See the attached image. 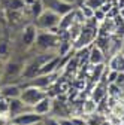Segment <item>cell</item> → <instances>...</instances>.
<instances>
[{"mask_svg": "<svg viewBox=\"0 0 124 125\" xmlns=\"http://www.w3.org/2000/svg\"><path fill=\"white\" fill-rule=\"evenodd\" d=\"M58 22H60V15L54 10L45 9L39 17L36 18V27L37 30H48L51 33L58 34Z\"/></svg>", "mask_w": 124, "mask_h": 125, "instance_id": "1", "label": "cell"}, {"mask_svg": "<svg viewBox=\"0 0 124 125\" xmlns=\"http://www.w3.org/2000/svg\"><path fill=\"white\" fill-rule=\"evenodd\" d=\"M60 36L55 33H51L48 30H37V36H36V46H39L40 49L48 51L51 48H55L60 43Z\"/></svg>", "mask_w": 124, "mask_h": 125, "instance_id": "2", "label": "cell"}, {"mask_svg": "<svg viewBox=\"0 0 124 125\" xmlns=\"http://www.w3.org/2000/svg\"><path fill=\"white\" fill-rule=\"evenodd\" d=\"M45 95H46L45 89H40V88H36V86L28 85V86H25V88L21 91L20 98L24 101V104H25V106L33 107V106H35L40 98H43Z\"/></svg>", "mask_w": 124, "mask_h": 125, "instance_id": "3", "label": "cell"}, {"mask_svg": "<svg viewBox=\"0 0 124 125\" xmlns=\"http://www.w3.org/2000/svg\"><path fill=\"white\" fill-rule=\"evenodd\" d=\"M40 121H42V116L37 115L33 109H28V110H25V112H23L11 119V122H13L15 125H33V124L40 122Z\"/></svg>", "mask_w": 124, "mask_h": 125, "instance_id": "4", "label": "cell"}, {"mask_svg": "<svg viewBox=\"0 0 124 125\" xmlns=\"http://www.w3.org/2000/svg\"><path fill=\"white\" fill-rule=\"evenodd\" d=\"M42 3H43L45 9L54 10L55 13H58V15H60V17L75 9V6H73L72 3L63 2V0H42Z\"/></svg>", "mask_w": 124, "mask_h": 125, "instance_id": "5", "label": "cell"}, {"mask_svg": "<svg viewBox=\"0 0 124 125\" xmlns=\"http://www.w3.org/2000/svg\"><path fill=\"white\" fill-rule=\"evenodd\" d=\"M52 104H54V98L52 97H50L48 94L43 97V98H40L32 109L37 113V115H40V116H45V115H50L51 113V110H52Z\"/></svg>", "mask_w": 124, "mask_h": 125, "instance_id": "6", "label": "cell"}, {"mask_svg": "<svg viewBox=\"0 0 124 125\" xmlns=\"http://www.w3.org/2000/svg\"><path fill=\"white\" fill-rule=\"evenodd\" d=\"M36 36H37V27L35 24H28L24 27L23 30V36H21V42L24 43V46L30 48L33 46L36 42Z\"/></svg>", "mask_w": 124, "mask_h": 125, "instance_id": "7", "label": "cell"}, {"mask_svg": "<svg viewBox=\"0 0 124 125\" xmlns=\"http://www.w3.org/2000/svg\"><path fill=\"white\" fill-rule=\"evenodd\" d=\"M28 109H32V107L25 106V104H24V101H23L20 97H18V98H11V100H9V110H8L9 121H11L12 118H15L17 115H20V113H23V112L28 110Z\"/></svg>", "mask_w": 124, "mask_h": 125, "instance_id": "8", "label": "cell"}, {"mask_svg": "<svg viewBox=\"0 0 124 125\" xmlns=\"http://www.w3.org/2000/svg\"><path fill=\"white\" fill-rule=\"evenodd\" d=\"M52 77H54V73H51V74H37V76H35V77L30 79L28 85L40 88V89H46L52 83Z\"/></svg>", "mask_w": 124, "mask_h": 125, "instance_id": "9", "label": "cell"}, {"mask_svg": "<svg viewBox=\"0 0 124 125\" xmlns=\"http://www.w3.org/2000/svg\"><path fill=\"white\" fill-rule=\"evenodd\" d=\"M21 88L18 85H12V83H6V85H2L0 86V94H2L3 97H6L8 100L11 98H18L21 95Z\"/></svg>", "mask_w": 124, "mask_h": 125, "instance_id": "10", "label": "cell"}, {"mask_svg": "<svg viewBox=\"0 0 124 125\" xmlns=\"http://www.w3.org/2000/svg\"><path fill=\"white\" fill-rule=\"evenodd\" d=\"M88 62L93 66L96 64H103L105 62V52L99 48V46H91L90 49V54H88Z\"/></svg>", "mask_w": 124, "mask_h": 125, "instance_id": "11", "label": "cell"}, {"mask_svg": "<svg viewBox=\"0 0 124 125\" xmlns=\"http://www.w3.org/2000/svg\"><path fill=\"white\" fill-rule=\"evenodd\" d=\"M108 69L115 70V72H124V57L121 52H117L111 55L109 62H108Z\"/></svg>", "mask_w": 124, "mask_h": 125, "instance_id": "12", "label": "cell"}, {"mask_svg": "<svg viewBox=\"0 0 124 125\" xmlns=\"http://www.w3.org/2000/svg\"><path fill=\"white\" fill-rule=\"evenodd\" d=\"M75 22V9L61 15L60 17V22H58V30H69Z\"/></svg>", "mask_w": 124, "mask_h": 125, "instance_id": "13", "label": "cell"}, {"mask_svg": "<svg viewBox=\"0 0 124 125\" xmlns=\"http://www.w3.org/2000/svg\"><path fill=\"white\" fill-rule=\"evenodd\" d=\"M106 95H108V86H103L100 82H97L96 86L91 91V98L99 104L103 98H106Z\"/></svg>", "mask_w": 124, "mask_h": 125, "instance_id": "14", "label": "cell"}, {"mask_svg": "<svg viewBox=\"0 0 124 125\" xmlns=\"http://www.w3.org/2000/svg\"><path fill=\"white\" fill-rule=\"evenodd\" d=\"M96 110H97V103L93 98H88L82 103V115H91Z\"/></svg>", "mask_w": 124, "mask_h": 125, "instance_id": "15", "label": "cell"}, {"mask_svg": "<svg viewBox=\"0 0 124 125\" xmlns=\"http://www.w3.org/2000/svg\"><path fill=\"white\" fill-rule=\"evenodd\" d=\"M72 48H73V45H72L69 40H63V39H61L60 43H58V55H60V57L67 55V54L72 51Z\"/></svg>", "mask_w": 124, "mask_h": 125, "instance_id": "16", "label": "cell"}, {"mask_svg": "<svg viewBox=\"0 0 124 125\" xmlns=\"http://www.w3.org/2000/svg\"><path fill=\"white\" fill-rule=\"evenodd\" d=\"M28 8H30V12H32V15H33L35 18H37L39 15L45 10V6L42 3V0H35V3H32Z\"/></svg>", "mask_w": 124, "mask_h": 125, "instance_id": "17", "label": "cell"}, {"mask_svg": "<svg viewBox=\"0 0 124 125\" xmlns=\"http://www.w3.org/2000/svg\"><path fill=\"white\" fill-rule=\"evenodd\" d=\"M123 94V88L117 83H108V97L111 98H117Z\"/></svg>", "mask_w": 124, "mask_h": 125, "instance_id": "18", "label": "cell"}, {"mask_svg": "<svg viewBox=\"0 0 124 125\" xmlns=\"http://www.w3.org/2000/svg\"><path fill=\"white\" fill-rule=\"evenodd\" d=\"M23 69H24V67H21L20 64H17V62H9V64L5 67L8 76H11V74H12V76H17V74L23 73Z\"/></svg>", "mask_w": 124, "mask_h": 125, "instance_id": "19", "label": "cell"}, {"mask_svg": "<svg viewBox=\"0 0 124 125\" xmlns=\"http://www.w3.org/2000/svg\"><path fill=\"white\" fill-rule=\"evenodd\" d=\"M79 8V10L82 12V15H84V17H85V20L88 21V20H93V17H94V9H91L90 6H87V5H79L78 6Z\"/></svg>", "mask_w": 124, "mask_h": 125, "instance_id": "20", "label": "cell"}, {"mask_svg": "<svg viewBox=\"0 0 124 125\" xmlns=\"http://www.w3.org/2000/svg\"><path fill=\"white\" fill-rule=\"evenodd\" d=\"M23 8H25L24 0H9L8 2V9L11 10H21Z\"/></svg>", "mask_w": 124, "mask_h": 125, "instance_id": "21", "label": "cell"}, {"mask_svg": "<svg viewBox=\"0 0 124 125\" xmlns=\"http://www.w3.org/2000/svg\"><path fill=\"white\" fill-rule=\"evenodd\" d=\"M108 2V0H84V5H87V6H90L91 9H99V8H102L105 3Z\"/></svg>", "mask_w": 124, "mask_h": 125, "instance_id": "22", "label": "cell"}, {"mask_svg": "<svg viewBox=\"0 0 124 125\" xmlns=\"http://www.w3.org/2000/svg\"><path fill=\"white\" fill-rule=\"evenodd\" d=\"M42 124L43 125H58V118L54 115H45L42 116Z\"/></svg>", "mask_w": 124, "mask_h": 125, "instance_id": "23", "label": "cell"}, {"mask_svg": "<svg viewBox=\"0 0 124 125\" xmlns=\"http://www.w3.org/2000/svg\"><path fill=\"white\" fill-rule=\"evenodd\" d=\"M8 110H9V100L6 97H3V95H0V113L8 115Z\"/></svg>", "mask_w": 124, "mask_h": 125, "instance_id": "24", "label": "cell"}, {"mask_svg": "<svg viewBox=\"0 0 124 125\" xmlns=\"http://www.w3.org/2000/svg\"><path fill=\"white\" fill-rule=\"evenodd\" d=\"M58 125H75L72 118H67V116H61L58 118Z\"/></svg>", "mask_w": 124, "mask_h": 125, "instance_id": "25", "label": "cell"}, {"mask_svg": "<svg viewBox=\"0 0 124 125\" xmlns=\"http://www.w3.org/2000/svg\"><path fill=\"white\" fill-rule=\"evenodd\" d=\"M8 51H9L8 43H6V42H0V57L6 55V54H8Z\"/></svg>", "mask_w": 124, "mask_h": 125, "instance_id": "26", "label": "cell"}, {"mask_svg": "<svg viewBox=\"0 0 124 125\" xmlns=\"http://www.w3.org/2000/svg\"><path fill=\"white\" fill-rule=\"evenodd\" d=\"M115 83H117V85H120V86H123V85H124V72H118L117 79H115Z\"/></svg>", "mask_w": 124, "mask_h": 125, "instance_id": "27", "label": "cell"}, {"mask_svg": "<svg viewBox=\"0 0 124 125\" xmlns=\"http://www.w3.org/2000/svg\"><path fill=\"white\" fill-rule=\"evenodd\" d=\"M115 6H117L118 9H123V8H124V0H117Z\"/></svg>", "mask_w": 124, "mask_h": 125, "instance_id": "28", "label": "cell"}, {"mask_svg": "<svg viewBox=\"0 0 124 125\" xmlns=\"http://www.w3.org/2000/svg\"><path fill=\"white\" fill-rule=\"evenodd\" d=\"M118 15H120V17H121V20L124 21V8H123V9H120V12H118Z\"/></svg>", "mask_w": 124, "mask_h": 125, "instance_id": "29", "label": "cell"}, {"mask_svg": "<svg viewBox=\"0 0 124 125\" xmlns=\"http://www.w3.org/2000/svg\"><path fill=\"white\" fill-rule=\"evenodd\" d=\"M100 125H111V122H109V121H108V119H105V121H103V122H102Z\"/></svg>", "mask_w": 124, "mask_h": 125, "instance_id": "30", "label": "cell"}, {"mask_svg": "<svg viewBox=\"0 0 124 125\" xmlns=\"http://www.w3.org/2000/svg\"><path fill=\"white\" fill-rule=\"evenodd\" d=\"M63 2H67V3H72V5H75V3H76V0H63Z\"/></svg>", "mask_w": 124, "mask_h": 125, "instance_id": "31", "label": "cell"}, {"mask_svg": "<svg viewBox=\"0 0 124 125\" xmlns=\"http://www.w3.org/2000/svg\"><path fill=\"white\" fill-rule=\"evenodd\" d=\"M5 125H15V124H13V122H11V121H9V122H6V124H5Z\"/></svg>", "mask_w": 124, "mask_h": 125, "instance_id": "32", "label": "cell"}, {"mask_svg": "<svg viewBox=\"0 0 124 125\" xmlns=\"http://www.w3.org/2000/svg\"><path fill=\"white\" fill-rule=\"evenodd\" d=\"M33 125H43V124H42V121H40V122H36V124H33Z\"/></svg>", "mask_w": 124, "mask_h": 125, "instance_id": "33", "label": "cell"}, {"mask_svg": "<svg viewBox=\"0 0 124 125\" xmlns=\"http://www.w3.org/2000/svg\"><path fill=\"white\" fill-rule=\"evenodd\" d=\"M123 46H124V45H123ZM121 54H123V57H124V48L121 49Z\"/></svg>", "mask_w": 124, "mask_h": 125, "instance_id": "34", "label": "cell"}, {"mask_svg": "<svg viewBox=\"0 0 124 125\" xmlns=\"http://www.w3.org/2000/svg\"><path fill=\"white\" fill-rule=\"evenodd\" d=\"M121 39H123V42H124V34H123V37H121Z\"/></svg>", "mask_w": 124, "mask_h": 125, "instance_id": "35", "label": "cell"}, {"mask_svg": "<svg viewBox=\"0 0 124 125\" xmlns=\"http://www.w3.org/2000/svg\"><path fill=\"white\" fill-rule=\"evenodd\" d=\"M0 77H2V72H0Z\"/></svg>", "mask_w": 124, "mask_h": 125, "instance_id": "36", "label": "cell"}, {"mask_svg": "<svg viewBox=\"0 0 124 125\" xmlns=\"http://www.w3.org/2000/svg\"><path fill=\"white\" fill-rule=\"evenodd\" d=\"M0 95H2V94H0Z\"/></svg>", "mask_w": 124, "mask_h": 125, "instance_id": "37", "label": "cell"}, {"mask_svg": "<svg viewBox=\"0 0 124 125\" xmlns=\"http://www.w3.org/2000/svg\"><path fill=\"white\" fill-rule=\"evenodd\" d=\"M0 58H2V57H0Z\"/></svg>", "mask_w": 124, "mask_h": 125, "instance_id": "38", "label": "cell"}]
</instances>
